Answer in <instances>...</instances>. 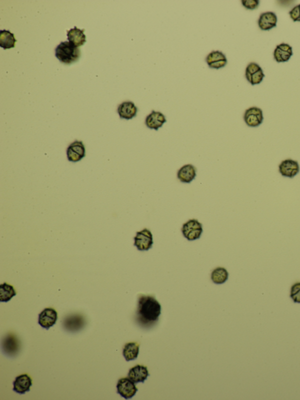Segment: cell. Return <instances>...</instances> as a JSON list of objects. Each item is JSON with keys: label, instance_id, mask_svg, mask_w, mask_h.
Segmentation results:
<instances>
[{"label": "cell", "instance_id": "6da1fadb", "mask_svg": "<svg viewBox=\"0 0 300 400\" xmlns=\"http://www.w3.org/2000/svg\"><path fill=\"white\" fill-rule=\"evenodd\" d=\"M161 313L162 306L155 297L145 295L139 296L136 318L142 325H152L158 322Z\"/></svg>", "mask_w": 300, "mask_h": 400}, {"label": "cell", "instance_id": "7a4b0ae2", "mask_svg": "<svg viewBox=\"0 0 300 400\" xmlns=\"http://www.w3.org/2000/svg\"><path fill=\"white\" fill-rule=\"evenodd\" d=\"M80 56V49L70 42L60 43L56 49V57L64 64H70L76 62Z\"/></svg>", "mask_w": 300, "mask_h": 400}, {"label": "cell", "instance_id": "3957f363", "mask_svg": "<svg viewBox=\"0 0 300 400\" xmlns=\"http://www.w3.org/2000/svg\"><path fill=\"white\" fill-rule=\"evenodd\" d=\"M182 231L184 237L188 240H196L200 239L202 234V224L196 219H192L183 224Z\"/></svg>", "mask_w": 300, "mask_h": 400}, {"label": "cell", "instance_id": "277c9868", "mask_svg": "<svg viewBox=\"0 0 300 400\" xmlns=\"http://www.w3.org/2000/svg\"><path fill=\"white\" fill-rule=\"evenodd\" d=\"M134 239L135 247L141 251L149 250L154 243L152 232L148 228L138 232Z\"/></svg>", "mask_w": 300, "mask_h": 400}, {"label": "cell", "instance_id": "5b68a950", "mask_svg": "<svg viewBox=\"0 0 300 400\" xmlns=\"http://www.w3.org/2000/svg\"><path fill=\"white\" fill-rule=\"evenodd\" d=\"M135 384V382L128 377L119 379L117 384L118 394L126 399L132 398L138 391V388L136 387Z\"/></svg>", "mask_w": 300, "mask_h": 400}, {"label": "cell", "instance_id": "8992f818", "mask_svg": "<svg viewBox=\"0 0 300 400\" xmlns=\"http://www.w3.org/2000/svg\"><path fill=\"white\" fill-rule=\"evenodd\" d=\"M66 155L70 162L76 163L80 161L86 156V149L84 143L78 141L72 143L68 147Z\"/></svg>", "mask_w": 300, "mask_h": 400}, {"label": "cell", "instance_id": "52a82bcc", "mask_svg": "<svg viewBox=\"0 0 300 400\" xmlns=\"http://www.w3.org/2000/svg\"><path fill=\"white\" fill-rule=\"evenodd\" d=\"M244 119L246 124L252 128H256L264 122V114L261 109L252 107L244 112Z\"/></svg>", "mask_w": 300, "mask_h": 400}, {"label": "cell", "instance_id": "ba28073f", "mask_svg": "<svg viewBox=\"0 0 300 400\" xmlns=\"http://www.w3.org/2000/svg\"><path fill=\"white\" fill-rule=\"evenodd\" d=\"M264 77V71L258 64L252 63L248 65L245 71V77L252 85L260 84Z\"/></svg>", "mask_w": 300, "mask_h": 400}, {"label": "cell", "instance_id": "9c48e42d", "mask_svg": "<svg viewBox=\"0 0 300 400\" xmlns=\"http://www.w3.org/2000/svg\"><path fill=\"white\" fill-rule=\"evenodd\" d=\"M206 61L208 66L214 70L221 69L228 64L226 56L220 51H213L210 52L206 57Z\"/></svg>", "mask_w": 300, "mask_h": 400}, {"label": "cell", "instance_id": "30bf717a", "mask_svg": "<svg viewBox=\"0 0 300 400\" xmlns=\"http://www.w3.org/2000/svg\"><path fill=\"white\" fill-rule=\"evenodd\" d=\"M3 353L8 356H14L20 350V341L16 335L9 333L2 340Z\"/></svg>", "mask_w": 300, "mask_h": 400}, {"label": "cell", "instance_id": "8fae6325", "mask_svg": "<svg viewBox=\"0 0 300 400\" xmlns=\"http://www.w3.org/2000/svg\"><path fill=\"white\" fill-rule=\"evenodd\" d=\"M58 313L52 307L44 309L38 315V323L40 326L46 330L52 327L57 322Z\"/></svg>", "mask_w": 300, "mask_h": 400}, {"label": "cell", "instance_id": "7c38bea8", "mask_svg": "<svg viewBox=\"0 0 300 400\" xmlns=\"http://www.w3.org/2000/svg\"><path fill=\"white\" fill-rule=\"evenodd\" d=\"M278 170L282 176L292 179L300 172V168L298 162L292 159H286L280 164Z\"/></svg>", "mask_w": 300, "mask_h": 400}, {"label": "cell", "instance_id": "4fadbf2b", "mask_svg": "<svg viewBox=\"0 0 300 400\" xmlns=\"http://www.w3.org/2000/svg\"><path fill=\"white\" fill-rule=\"evenodd\" d=\"M166 122V119L164 115L162 112L152 111L146 116L145 120V125L150 129L158 131L160 128L162 127L164 124Z\"/></svg>", "mask_w": 300, "mask_h": 400}, {"label": "cell", "instance_id": "5bb4252c", "mask_svg": "<svg viewBox=\"0 0 300 400\" xmlns=\"http://www.w3.org/2000/svg\"><path fill=\"white\" fill-rule=\"evenodd\" d=\"M13 391L20 394H24L26 392L30 391V387L32 385V380L28 374H24L17 376L13 382Z\"/></svg>", "mask_w": 300, "mask_h": 400}, {"label": "cell", "instance_id": "9a60e30c", "mask_svg": "<svg viewBox=\"0 0 300 400\" xmlns=\"http://www.w3.org/2000/svg\"><path fill=\"white\" fill-rule=\"evenodd\" d=\"M84 324V317L80 314H72V315L68 316L64 319L63 322V326L64 329L72 331V332L82 329Z\"/></svg>", "mask_w": 300, "mask_h": 400}, {"label": "cell", "instance_id": "2e32d148", "mask_svg": "<svg viewBox=\"0 0 300 400\" xmlns=\"http://www.w3.org/2000/svg\"><path fill=\"white\" fill-rule=\"evenodd\" d=\"M138 108L134 102L126 101L119 105L118 113L122 119L131 120L137 116Z\"/></svg>", "mask_w": 300, "mask_h": 400}, {"label": "cell", "instance_id": "e0dca14e", "mask_svg": "<svg viewBox=\"0 0 300 400\" xmlns=\"http://www.w3.org/2000/svg\"><path fill=\"white\" fill-rule=\"evenodd\" d=\"M149 376L148 367L142 365H136L130 369L128 377L131 379L136 384L144 382Z\"/></svg>", "mask_w": 300, "mask_h": 400}, {"label": "cell", "instance_id": "ac0fdd59", "mask_svg": "<svg viewBox=\"0 0 300 400\" xmlns=\"http://www.w3.org/2000/svg\"><path fill=\"white\" fill-rule=\"evenodd\" d=\"M196 168L190 164L183 166L177 172V178L180 182L190 183L196 179Z\"/></svg>", "mask_w": 300, "mask_h": 400}, {"label": "cell", "instance_id": "d6986e66", "mask_svg": "<svg viewBox=\"0 0 300 400\" xmlns=\"http://www.w3.org/2000/svg\"><path fill=\"white\" fill-rule=\"evenodd\" d=\"M278 17L274 12L262 14L259 18L258 26L262 30L268 31L277 26Z\"/></svg>", "mask_w": 300, "mask_h": 400}, {"label": "cell", "instance_id": "ffe728a7", "mask_svg": "<svg viewBox=\"0 0 300 400\" xmlns=\"http://www.w3.org/2000/svg\"><path fill=\"white\" fill-rule=\"evenodd\" d=\"M292 54V47L288 44L282 43L276 47L274 58L278 63H286L290 59Z\"/></svg>", "mask_w": 300, "mask_h": 400}, {"label": "cell", "instance_id": "44dd1931", "mask_svg": "<svg viewBox=\"0 0 300 400\" xmlns=\"http://www.w3.org/2000/svg\"><path fill=\"white\" fill-rule=\"evenodd\" d=\"M84 32V30H80L75 26L74 29L68 31V41L76 47L82 46L86 42V37Z\"/></svg>", "mask_w": 300, "mask_h": 400}, {"label": "cell", "instance_id": "7402d4cb", "mask_svg": "<svg viewBox=\"0 0 300 400\" xmlns=\"http://www.w3.org/2000/svg\"><path fill=\"white\" fill-rule=\"evenodd\" d=\"M16 40L14 34L8 30H1L0 32V47L4 50L12 49L16 47Z\"/></svg>", "mask_w": 300, "mask_h": 400}, {"label": "cell", "instance_id": "603a6c76", "mask_svg": "<svg viewBox=\"0 0 300 400\" xmlns=\"http://www.w3.org/2000/svg\"><path fill=\"white\" fill-rule=\"evenodd\" d=\"M140 345L136 342H130L124 345L122 354L127 361L134 360L139 354Z\"/></svg>", "mask_w": 300, "mask_h": 400}, {"label": "cell", "instance_id": "cb8c5ba5", "mask_svg": "<svg viewBox=\"0 0 300 400\" xmlns=\"http://www.w3.org/2000/svg\"><path fill=\"white\" fill-rule=\"evenodd\" d=\"M16 295L14 287L6 282L0 285V302H8Z\"/></svg>", "mask_w": 300, "mask_h": 400}, {"label": "cell", "instance_id": "d4e9b609", "mask_svg": "<svg viewBox=\"0 0 300 400\" xmlns=\"http://www.w3.org/2000/svg\"><path fill=\"white\" fill-rule=\"evenodd\" d=\"M229 278V273L223 267H218L213 270L211 273V279L216 284H223Z\"/></svg>", "mask_w": 300, "mask_h": 400}, {"label": "cell", "instance_id": "484cf974", "mask_svg": "<svg viewBox=\"0 0 300 400\" xmlns=\"http://www.w3.org/2000/svg\"><path fill=\"white\" fill-rule=\"evenodd\" d=\"M290 296L293 302L300 303V282H296L292 285Z\"/></svg>", "mask_w": 300, "mask_h": 400}, {"label": "cell", "instance_id": "4316f807", "mask_svg": "<svg viewBox=\"0 0 300 400\" xmlns=\"http://www.w3.org/2000/svg\"><path fill=\"white\" fill-rule=\"evenodd\" d=\"M258 0H242V4L244 8L248 10H254L259 6Z\"/></svg>", "mask_w": 300, "mask_h": 400}, {"label": "cell", "instance_id": "83f0119b", "mask_svg": "<svg viewBox=\"0 0 300 400\" xmlns=\"http://www.w3.org/2000/svg\"><path fill=\"white\" fill-rule=\"evenodd\" d=\"M289 15L290 16L291 19L293 20V22H300V5L294 7V8L290 12Z\"/></svg>", "mask_w": 300, "mask_h": 400}]
</instances>
